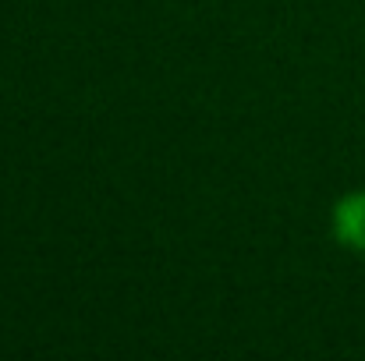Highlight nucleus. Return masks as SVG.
Here are the masks:
<instances>
[{"label":"nucleus","mask_w":365,"mask_h":361,"mask_svg":"<svg viewBox=\"0 0 365 361\" xmlns=\"http://www.w3.org/2000/svg\"><path fill=\"white\" fill-rule=\"evenodd\" d=\"M334 234L344 248L365 251V192H351L334 206Z\"/></svg>","instance_id":"1"}]
</instances>
